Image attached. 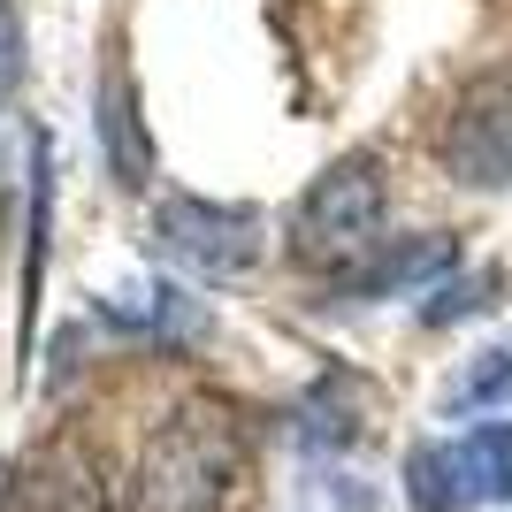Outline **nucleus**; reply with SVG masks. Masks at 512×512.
Returning a JSON list of instances; mask_svg holds the SVG:
<instances>
[{
  "instance_id": "f257e3e1",
  "label": "nucleus",
  "mask_w": 512,
  "mask_h": 512,
  "mask_svg": "<svg viewBox=\"0 0 512 512\" xmlns=\"http://www.w3.org/2000/svg\"><path fill=\"white\" fill-rule=\"evenodd\" d=\"M230 474H237V428L214 406H184L146 436L138 474H130V505L138 512H207Z\"/></svg>"
},
{
  "instance_id": "f03ea898",
  "label": "nucleus",
  "mask_w": 512,
  "mask_h": 512,
  "mask_svg": "<svg viewBox=\"0 0 512 512\" xmlns=\"http://www.w3.org/2000/svg\"><path fill=\"white\" fill-rule=\"evenodd\" d=\"M375 230H383V176H375V153H344L314 176V192L291 214V253L306 268H360L375 253Z\"/></svg>"
},
{
  "instance_id": "7ed1b4c3",
  "label": "nucleus",
  "mask_w": 512,
  "mask_h": 512,
  "mask_svg": "<svg viewBox=\"0 0 512 512\" xmlns=\"http://www.w3.org/2000/svg\"><path fill=\"white\" fill-rule=\"evenodd\" d=\"M153 237L161 253L184 260L192 276L222 283V276H245L260 260V214L253 207H214V199H161L153 214Z\"/></svg>"
},
{
  "instance_id": "20e7f679",
  "label": "nucleus",
  "mask_w": 512,
  "mask_h": 512,
  "mask_svg": "<svg viewBox=\"0 0 512 512\" xmlns=\"http://www.w3.org/2000/svg\"><path fill=\"white\" fill-rule=\"evenodd\" d=\"M444 169L474 192L512 184V77H482V85L459 92L444 130Z\"/></svg>"
},
{
  "instance_id": "39448f33",
  "label": "nucleus",
  "mask_w": 512,
  "mask_h": 512,
  "mask_svg": "<svg viewBox=\"0 0 512 512\" xmlns=\"http://www.w3.org/2000/svg\"><path fill=\"white\" fill-rule=\"evenodd\" d=\"M0 497H8V512H107V490L92 474V459L69 444L31 451L16 467V482H0Z\"/></svg>"
},
{
  "instance_id": "423d86ee",
  "label": "nucleus",
  "mask_w": 512,
  "mask_h": 512,
  "mask_svg": "<svg viewBox=\"0 0 512 512\" xmlns=\"http://www.w3.org/2000/svg\"><path fill=\"white\" fill-rule=\"evenodd\" d=\"M444 268H459V245L451 237H406V245H375V253L360 260V268H344V276H329L337 283V299H398V291H413V283H428V276H444Z\"/></svg>"
},
{
  "instance_id": "0eeeda50",
  "label": "nucleus",
  "mask_w": 512,
  "mask_h": 512,
  "mask_svg": "<svg viewBox=\"0 0 512 512\" xmlns=\"http://www.w3.org/2000/svg\"><path fill=\"white\" fill-rule=\"evenodd\" d=\"M451 459H459L467 505H505L512 497V421H474L467 436L451 444Z\"/></svg>"
},
{
  "instance_id": "6e6552de",
  "label": "nucleus",
  "mask_w": 512,
  "mask_h": 512,
  "mask_svg": "<svg viewBox=\"0 0 512 512\" xmlns=\"http://www.w3.org/2000/svg\"><path fill=\"white\" fill-rule=\"evenodd\" d=\"M100 146H107L115 184H146L153 146H146V130H138V107H130V77L123 69H107V85H100Z\"/></svg>"
},
{
  "instance_id": "1a4fd4ad",
  "label": "nucleus",
  "mask_w": 512,
  "mask_h": 512,
  "mask_svg": "<svg viewBox=\"0 0 512 512\" xmlns=\"http://www.w3.org/2000/svg\"><path fill=\"white\" fill-rule=\"evenodd\" d=\"M406 505L413 512H467V490H459V459H451V444H421L406 459Z\"/></svg>"
},
{
  "instance_id": "9d476101",
  "label": "nucleus",
  "mask_w": 512,
  "mask_h": 512,
  "mask_svg": "<svg viewBox=\"0 0 512 512\" xmlns=\"http://www.w3.org/2000/svg\"><path fill=\"white\" fill-rule=\"evenodd\" d=\"M505 398H512V344L474 352V367L451 383V406H505Z\"/></svg>"
},
{
  "instance_id": "9b49d317",
  "label": "nucleus",
  "mask_w": 512,
  "mask_h": 512,
  "mask_svg": "<svg viewBox=\"0 0 512 512\" xmlns=\"http://www.w3.org/2000/svg\"><path fill=\"white\" fill-rule=\"evenodd\" d=\"M23 92V16L0 0V107Z\"/></svg>"
},
{
  "instance_id": "f8f14e48",
  "label": "nucleus",
  "mask_w": 512,
  "mask_h": 512,
  "mask_svg": "<svg viewBox=\"0 0 512 512\" xmlns=\"http://www.w3.org/2000/svg\"><path fill=\"white\" fill-rule=\"evenodd\" d=\"M482 291H497V276H474V283H451V291H436V299H428V321H459V314H474V306H490Z\"/></svg>"
}]
</instances>
